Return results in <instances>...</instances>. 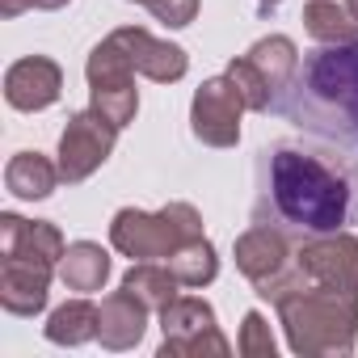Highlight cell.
Masks as SVG:
<instances>
[{"mask_svg":"<svg viewBox=\"0 0 358 358\" xmlns=\"http://www.w3.org/2000/svg\"><path fill=\"white\" fill-rule=\"evenodd\" d=\"M143 324H148V308L131 291H114L97 308V341L106 350H131V345H139Z\"/></svg>","mask_w":358,"mask_h":358,"instance_id":"obj_13","label":"cell"},{"mask_svg":"<svg viewBox=\"0 0 358 358\" xmlns=\"http://www.w3.org/2000/svg\"><path fill=\"white\" fill-rule=\"evenodd\" d=\"M236 350L249 354V358H274V337H270V324H266L262 312H249L245 316V329H241Z\"/></svg>","mask_w":358,"mask_h":358,"instance_id":"obj_23","label":"cell"},{"mask_svg":"<svg viewBox=\"0 0 358 358\" xmlns=\"http://www.w3.org/2000/svg\"><path fill=\"white\" fill-rule=\"evenodd\" d=\"M55 274L64 278L68 291H80V295L101 291L106 278H110V253H106L101 245H93V241H76V245L64 249Z\"/></svg>","mask_w":358,"mask_h":358,"instance_id":"obj_15","label":"cell"},{"mask_svg":"<svg viewBox=\"0 0 358 358\" xmlns=\"http://www.w3.org/2000/svg\"><path fill=\"white\" fill-rule=\"evenodd\" d=\"M51 274H55V266H47V262L5 257V270H0V303H5V312L38 316L51 295Z\"/></svg>","mask_w":358,"mask_h":358,"instance_id":"obj_11","label":"cell"},{"mask_svg":"<svg viewBox=\"0 0 358 358\" xmlns=\"http://www.w3.org/2000/svg\"><path fill=\"white\" fill-rule=\"evenodd\" d=\"M64 182L59 177V164H51L43 152H17L9 164H5V186L13 199H26V203H38V199H51V190Z\"/></svg>","mask_w":358,"mask_h":358,"instance_id":"obj_14","label":"cell"},{"mask_svg":"<svg viewBox=\"0 0 358 358\" xmlns=\"http://www.w3.org/2000/svg\"><path fill=\"white\" fill-rule=\"evenodd\" d=\"M295 354H350L358 333V291L303 287L278 303Z\"/></svg>","mask_w":358,"mask_h":358,"instance_id":"obj_3","label":"cell"},{"mask_svg":"<svg viewBox=\"0 0 358 358\" xmlns=\"http://www.w3.org/2000/svg\"><path fill=\"white\" fill-rule=\"evenodd\" d=\"M93 93V110L106 118V122H114L118 131L135 118V110H139V93H135V80L131 85H110V89H89Z\"/></svg>","mask_w":358,"mask_h":358,"instance_id":"obj_22","label":"cell"},{"mask_svg":"<svg viewBox=\"0 0 358 358\" xmlns=\"http://www.w3.org/2000/svg\"><path fill=\"white\" fill-rule=\"evenodd\" d=\"M253 224H270L291 241H312L358 224V160L350 148L329 139H278L262 148Z\"/></svg>","mask_w":358,"mask_h":358,"instance_id":"obj_1","label":"cell"},{"mask_svg":"<svg viewBox=\"0 0 358 358\" xmlns=\"http://www.w3.org/2000/svg\"><path fill=\"white\" fill-rule=\"evenodd\" d=\"M64 236L55 224L43 220H22V215H0V257H26V262H47L59 266L64 257Z\"/></svg>","mask_w":358,"mask_h":358,"instance_id":"obj_12","label":"cell"},{"mask_svg":"<svg viewBox=\"0 0 358 358\" xmlns=\"http://www.w3.org/2000/svg\"><path fill=\"white\" fill-rule=\"evenodd\" d=\"M299 262L312 287L329 291H358V241L350 232H329L299 241Z\"/></svg>","mask_w":358,"mask_h":358,"instance_id":"obj_8","label":"cell"},{"mask_svg":"<svg viewBox=\"0 0 358 358\" xmlns=\"http://www.w3.org/2000/svg\"><path fill=\"white\" fill-rule=\"evenodd\" d=\"M257 5H262V13H266V9H274V5H282V0H257Z\"/></svg>","mask_w":358,"mask_h":358,"instance_id":"obj_27","label":"cell"},{"mask_svg":"<svg viewBox=\"0 0 358 358\" xmlns=\"http://www.w3.org/2000/svg\"><path fill=\"white\" fill-rule=\"evenodd\" d=\"M114 38L122 43V51H127L131 68H135L139 76L156 80V85H173V80H182V76H186V68H190V59H186V51H182V47L160 43V38H152V34H148V30H139V26H122V30H114Z\"/></svg>","mask_w":358,"mask_h":358,"instance_id":"obj_10","label":"cell"},{"mask_svg":"<svg viewBox=\"0 0 358 358\" xmlns=\"http://www.w3.org/2000/svg\"><path fill=\"white\" fill-rule=\"evenodd\" d=\"M64 5H68V0H30V9H47V13H55Z\"/></svg>","mask_w":358,"mask_h":358,"instance_id":"obj_26","label":"cell"},{"mask_svg":"<svg viewBox=\"0 0 358 358\" xmlns=\"http://www.w3.org/2000/svg\"><path fill=\"white\" fill-rule=\"evenodd\" d=\"M160 329H164V345L160 354H228L232 345L224 341V333L215 329V312L207 299L199 295H177L169 308H160Z\"/></svg>","mask_w":358,"mask_h":358,"instance_id":"obj_6","label":"cell"},{"mask_svg":"<svg viewBox=\"0 0 358 358\" xmlns=\"http://www.w3.org/2000/svg\"><path fill=\"white\" fill-rule=\"evenodd\" d=\"M97 337V308L89 299H68L47 320V341L55 345H85Z\"/></svg>","mask_w":358,"mask_h":358,"instance_id":"obj_19","label":"cell"},{"mask_svg":"<svg viewBox=\"0 0 358 358\" xmlns=\"http://www.w3.org/2000/svg\"><path fill=\"white\" fill-rule=\"evenodd\" d=\"M245 97L232 85V76H211L203 80V89L194 93L190 106V127L194 139H203L207 148H232L241 139V114H245Z\"/></svg>","mask_w":358,"mask_h":358,"instance_id":"obj_7","label":"cell"},{"mask_svg":"<svg viewBox=\"0 0 358 358\" xmlns=\"http://www.w3.org/2000/svg\"><path fill=\"white\" fill-rule=\"evenodd\" d=\"M26 9H30V0H0V13H5V17H17Z\"/></svg>","mask_w":358,"mask_h":358,"instance_id":"obj_25","label":"cell"},{"mask_svg":"<svg viewBox=\"0 0 358 358\" xmlns=\"http://www.w3.org/2000/svg\"><path fill=\"white\" fill-rule=\"evenodd\" d=\"M177 274L169 270V262H135L122 278V291H131L148 312H160L177 299Z\"/></svg>","mask_w":358,"mask_h":358,"instance_id":"obj_16","label":"cell"},{"mask_svg":"<svg viewBox=\"0 0 358 358\" xmlns=\"http://www.w3.org/2000/svg\"><path fill=\"white\" fill-rule=\"evenodd\" d=\"M114 139H118V127L106 122L97 110H80L68 118L64 135H59V177L68 186L85 182L93 169H101L114 152Z\"/></svg>","mask_w":358,"mask_h":358,"instance_id":"obj_5","label":"cell"},{"mask_svg":"<svg viewBox=\"0 0 358 358\" xmlns=\"http://www.w3.org/2000/svg\"><path fill=\"white\" fill-rule=\"evenodd\" d=\"M249 59H253V68L270 80V89H274L278 101H282L287 85H291L295 72H299V51H295V43H291L287 34H270V38H262V43L249 47Z\"/></svg>","mask_w":358,"mask_h":358,"instance_id":"obj_17","label":"cell"},{"mask_svg":"<svg viewBox=\"0 0 358 358\" xmlns=\"http://www.w3.org/2000/svg\"><path fill=\"white\" fill-rule=\"evenodd\" d=\"M345 9L354 13V22H358V0H345Z\"/></svg>","mask_w":358,"mask_h":358,"instance_id":"obj_28","label":"cell"},{"mask_svg":"<svg viewBox=\"0 0 358 358\" xmlns=\"http://www.w3.org/2000/svg\"><path fill=\"white\" fill-rule=\"evenodd\" d=\"M190 236H203V215L190 203H169L156 215L122 207L110 224V245L131 262H164Z\"/></svg>","mask_w":358,"mask_h":358,"instance_id":"obj_4","label":"cell"},{"mask_svg":"<svg viewBox=\"0 0 358 358\" xmlns=\"http://www.w3.org/2000/svg\"><path fill=\"white\" fill-rule=\"evenodd\" d=\"M274 114L312 139L358 152V43H320L308 51Z\"/></svg>","mask_w":358,"mask_h":358,"instance_id":"obj_2","label":"cell"},{"mask_svg":"<svg viewBox=\"0 0 358 358\" xmlns=\"http://www.w3.org/2000/svg\"><path fill=\"white\" fill-rule=\"evenodd\" d=\"M303 30L316 43H358V22H354L350 9L337 5V0H308Z\"/></svg>","mask_w":358,"mask_h":358,"instance_id":"obj_20","label":"cell"},{"mask_svg":"<svg viewBox=\"0 0 358 358\" xmlns=\"http://www.w3.org/2000/svg\"><path fill=\"white\" fill-rule=\"evenodd\" d=\"M59 93H64V72L47 55H26L5 72V97L22 114H38L47 106H55Z\"/></svg>","mask_w":358,"mask_h":358,"instance_id":"obj_9","label":"cell"},{"mask_svg":"<svg viewBox=\"0 0 358 358\" xmlns=\"http://www.w3.org/2000/svg\"><path fill=\"white\" fill-rule=\"evenodd\" d=\"M135 5H143L156 22H164V26H190L194 22V13H199V0H135Z\"/></svg>","mask_w":358,"mask_h":358,"instance_id":"obj_24","label":"cell"},{"mask_svg":"<svg viewBox=\"0 0 358 358\" xmlns=\"http://www.w3.org/2000/svg\"><path fill=\"white\" fill-rule=\"evenodd\" d=\"M164 262H169V270L177 274V282H182V287H207V282H215V274H220V257H215V245H211L207 236L182 241Z\"/></svg>","mask_w":358,"mask_h":358,"instance_id":"obj_18","label":"cell"},{"mask_svg":"<svg viewBox=\"0 0 358 358\" xmlns=\"http://www.w3.org/2000/svg\"><path fill=\"white\" fill-rule=\"evenodd\" d=\"M228 76H232V85L241 89V97H245V106H249V110H257V114H274L278 93H274V89H270V80L253 68V59H249V55L232 59V64H228Z\"/></svg>","mask_w":358,"mask_h":358,"instance_id":"obj_21","label":"cell"}]
</instances>
